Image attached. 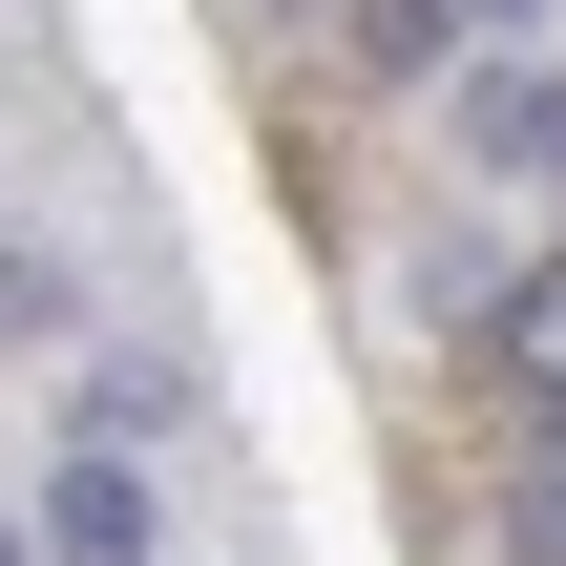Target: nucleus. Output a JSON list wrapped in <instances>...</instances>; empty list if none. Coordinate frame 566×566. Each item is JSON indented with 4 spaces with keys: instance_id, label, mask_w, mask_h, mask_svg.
<instances>
[{
    "instance_id": "f257e3e1",
    "label": "nucleus",
    "mask_w": 566,
    "mask_h": 566,
    "mask_svg": "<svg viewBox=\"0 0 566 566\" xmlns=\"http://www.w3.org/2000/svg\"><path fill=\"white\" fill-rule=\"evenodd\" d=\"M168 546V504H147V462H42V525H21V566H147Z\"/></svg>"
},
{
    "instance_id": "f03ea898",
    "label": "nucleus",
    "mask_w": 566,
    "mask_h": 566,
    "mask_svg": "<svg viewBox=\"0 0 566 566\" xmlns=\"http://www.w3.org/2000/svg\"><path fill=\"white\" fill-rule=\"evenodd\" d=\"M462 147H483V168H546V189H566V84H546V63H483V84H462Z\"/></svg>"
},
{
    "instance_id": "7ed1b4c3",
    "label": "nucleus",
    "mask_w": 566,
    "mask_h": 566,
    "mask_svg": "<svg viewBox=\"0 0 566 566\" xmlns=\"http://www.w3.org/2000/svg\"><path fill=\"white\" fill-rule=\"evenodd\" d=\"M441 42H462V0H357V63H378V84H399V63H441Z\"/></svg>"
},
{
    "instance_id": "20e7f679",
    "label": "nucleus",
    "mask_w": 566,
    "mask_h": 566,
    "mask_svg": "<svg viewBox=\"0 0 566 566\" xmlns=\"http://www.w3.org/2000/svg\"><path fill=\"white\" fill-rule=\"evenodd\" d=\"M0 336H84V273L63 252H0Z\"/></svg>"
},
{
    "instance_id": "39448f33",
    "label": "nucleus",
    "mask_w": 566,
    "mask_h": 566,
    "mask_svg": "<svg viewBox=\"0 0 566 566\" xmlns=\"http://www.w3.org/2000/svg\"><path fill=\"white\" fill-rule=\"evenodd\" d=\"M504 357H525V378H566V273H525V294H504Z\"/></svg>"
},
{
    "instance_id": "423d86ee",
    "label": "nucleus",
    "mask_w": 566,
    "mask_h": 566,
    "mask_svg": "<svg viewBox=\"0 0 566 566\" xmlns=\"http://www.w3.org/2000/svg\"><path fill=\"white\" fill-rule=\"evenodd\" d=\"M504 546H525V566H566V462L525 483V504H504Z\"/></svg>"
},
{
    "instance_id": "0eeeda50",
    "label": "nucleus",
    "mask_w": 566,
    "mask_h": 566,
    "mask_svg": "<svg viewBox=\"0 0 566 566\" xmlns=\"http://www.w3.org/2000/svg\"><path fill=\"white\" fill-rule=\"evenodd\" d=\"M462 21H483V42H525V21H546V0H462Z\"/></svg>"
},
{
    "instance_id": "6e6552de",
    "label": "nucleus",
    "mask_w": 566,
    "mask_h": 566,
    "mask_svg": "<svg viewBox=\"0 0 566 566\" xmlns=\"http://www.w3.org/2000/svg\"><path fill=\"white\" fill-rule=\"evenodd\" d=\"M0 566H21V525H0Z\"/></svg>"
}]
</instances>
